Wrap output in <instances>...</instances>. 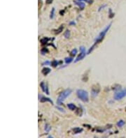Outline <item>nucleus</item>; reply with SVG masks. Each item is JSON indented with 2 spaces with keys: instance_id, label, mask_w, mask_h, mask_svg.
Here are the masks:
<instances>
[{
  "instance_id": "1",
  "label": "nucleus",
  "mask_w": 126,
  "mask_h": 138,
  "mask_svg": "<svg viewBox=\"0 0 126 138\" xmlns=\"http://www.w3.org/2000/svg\"><path fill=\"white\" fill-rule=\"evenodd\" d=\"M111 26H112V23H110L109 25H107L106 27H105L104 29H103L102 31L100 32V33L99 34L98 36V37L95 38V43H94V44L93 45V46L92 47H91V48L89 49V50H88V55H89V54H91V53L92 52L93 50V49H94V48H95V46L97 45H98L99 43H101L102 41H103V39L105 38V35H106V33H107V31L109 30L110 27H111Z\"/></svg>"
},
{
  "instance_id": "2",
  "label": "nucleus",
  "mask_w": 126,
  "mask_h": 138,
  "mask_svg": "<svg viewBox=\"0 0 126 138\" xmlns=\"http://www.w3.org/2000/svg\"><path fill=\"white\" fill-rule=\"evenodd\" d=\"M71 92H72L71 89H65V90L63 91L62 92H61V93H60L59 96H58V98H57V105H62V102H63V101H64V100H65L70 94H71Z\"/></svg>"
},
{
  "instance_id": "3",
  "label": "nucleus",
  "mask_w": 126,
  "mask_h": 138,
  "mask_svg": "<svg viewBox=\"0 0 126 138\" xmlns=\"http://www.w3.org/2000/svg\"><path fill=\"white\" fill-rule=\"evenodd\" d=\"M76 95L80 100L85 102H88L89 98H88V93L86 91L83 89H78L76 91Z\"/></svg>"
},
{
  "instance_id": "4",
  "label": "nucleus",
  "mask_w": 126,
  "mask_h": 138,
  "mask_svg": "<svg viewBox=\"0 0 126 138\" xmlns=\"http://www.w3.org/2000/svg\"><path fill=\"white\" fill-rule=\"evenodd\" d=\"M79 49H80L81 53H80L79 56L76 57V59L74 60V63H77V62H79V61H81V60H82L83 59H84L85 57H86V48H85V47H84V46H81V47L79 48Z\"/></svg>"
},
{
  "instance_id": "5",
  "label": "nucleus",
  "mask_w": 126,
  "mask_h": 138,
  "mask_svg": "<svg viewBox=\"0 0 126 138\" xmlns=\"http://www.w3.org/2000/svg\"><path fill=\"white\" fill-rule=\"evenodd\" d=\"M126 96V89H123L121 91H119L116 92L114 94V99L116 100H119L123 99L124 97Z\"/></svg>"
},
{
  "instance_id": "6",
  "label": "nucleus",
  "mask_w": 126,
  "mask_h": 138,
  "mask_svg": "<svg viewBox=\"0 0 126 138\" xmlns=\"http://www.w3.org/2000/svg\"><path fill=\"white\" fill-rule=\"evenodd\" d=\"M99 91H100V87H99V86L98 85V87H97V85L93 86V88H92V91H91V93H92V95H93V97H95V96L98 95Z\"/></svg>"
},
{
  "instance_id": "7",
  "label": "nucleus",
  "mask_w": 126,
  "mask_h": 138,
  "mask_svg": "<svg viewBox=\"0 0 126 138\" xmlns=\"http://www.w3.org/2000/svg\"><path fill=\"white\" fill-rule=\"evenodd\" d=\"M74 4L77 5V6L80 8V9L81 10L84 9V8L86 6L85 4H84L82 1H79V0H75V1H74Z\"/></svg>"
},
{
  "instance_id": "8",
  "label": "nucleus",
  "mask_w": 126,
  "mask_h": 138,
  "mask_svg": "<svg viewBox=\"0 0 126 138\" xmlns=\"http://www.w3.org/2000/svg\"><path fill=\"white\" fill-rule=\"evenodd\" d=\"M41 98H40V102H49L50 103H51V104H53V100L50 99V98H46V97H43V96H41Z\"/></svg>"
},
{
  "instance_id": "9",
  "label": "nucleus",
  "mask_w": 126,
  "mask_h": 138,
  "mask_svg": "<svg viewBox=\"0 0 126 138\" xmlns=\"http://www.w3.org/2000/svg\"><path fill=\"white\" fill-rule=\"evenodd\" d=\"M50 71H50V68H44L42 69L41 73H42V74H43V75L46 76L48 74L50 73Z\"/></svg>"
},
{
  "instance_id": "10",
  "label": "nucleus",
  "mask_w": 126,
  "mask_h": 138,
  "mask_svg": "<svg viewBox=\"0 0 126 138\" xmlns=\"http://www.w3.org/2000/svg\"><path fill=\"white\" fill-rule=\"evenodd\" d=\"M49 40H50V39H49L48 38H47V37H44V38L41 39L40 42H41V45H46V43L48 42Z\"/></svg>"
},
{
  "instance_id": "11",
  "label": "nucleus",
  "mask_w": 126,
  "mask_h": 138,
  "mask_svg": "<svg viewBox=\"0 0 126 138\" xmlns=\"http://www.w3.org/2000/svg\"><path fill=\"white\" fill-rule=\"evenodd\" d=\"M63 29H64V25H63V24L60 25L59 28L57 29H56V30H55V34H59V33H60L62 32V30H63Z\"/></svg>"
},
{
  "instance_id": "12",
  "label": "nucleus",
  "mask_w": 126,
  "mask_h": 138,
  "mask_svg": "<svg viewBox=\"0 0 126 138\" xmlns=\"http://www.w3.org/2000/svg\"><path fill=\"white\" fill-rule=\"evenodd\" d=\"M67 107H68L69 110H72V111H74V110H75L76 109V105L73 104V103H69V104H67Z\"/></svg>"
},
{
  "instance_id": "13",
  "label": "nucleus",
  "mask_w": 126,
  "mask_h": 138,
  "mask_svg": "<svg viewBox=\"0 0 126 138\" xmlns=\"http://www.w3.org/2000/svg\"><path fill=\"white\" fill-rule=\"evenodd\" d=\"M73 57H66L65 59H64V62H65V63L67 64H70L71 62H73Z\"/></svg>"
},
{
  "instance_id": "14",
  "label": "nucleus",
  "mask_w": 126,
  "mask_h": 138,
  "mask_svg": "<svg viewBox=\"0 0 126 138\" xmlns=\"http://www.w3.org/2000/svg\"><path fill=\"white\" fill-rule=\"evenodd\" d=\"M60 62H58L57 61H56V60H53V61L51 62V63H50V66L53 67V68H55V67L57 66V65L59 64V63H60Z\"/></svg>"
},
{
  "instance_id": "15",
  "label": "nucleus",
  "mask_w": 126,
  "mask_h": 138,
  "mask_svg": "<svg viewBox=\"0 0 126 138\" xmlns=\"http://www.w3.org/2000/svg\"><path fill=\"white\" fill-rule=\"evenodd\" d=\"M125 122H124L123 120H120V121L117 123L116 125L118 127H119V128H121V127H123V126L125 125Z\"/></svg>"
},
{
  "instance_id": "16",
  "label": "nucleus",
  "mask_w": 126,
  "mask_h": 138,
  "mask_svg": "<svg viewBox=\"0 0 126 138\" xmlns=\"http://www.w3.org/2000/svg\"><path fill=\"white\" fill-rule=\"evenodd\" d=\"M73 131H74V133H80L83 131V128H75L73 129Z\"/></svg>"
},
{
  "instance_id": "17",
  "label": "nucleus",
  "mask_w": 126,
  "mask_h": 138,
  "mask_svg": "<svg viewBox=\"0 0 126 138\" xmlns=\"http://www.w3.org/2000/svg\"><path fill=\"white\" fill-rule=\"evenodd\" d=\"M64 36L65 37V38H69L70 37V31L68 29L66 30L64 33Z\"/></svg>"
},
{
  "instance_id": "18",
  "label": "nucleus",
  "mask_w": 126,
  "mask_h": 138,
  "mask_svg": "<svg viewBox=\"0 0 126 138\" xmlns=\"http://www.w3.org/2000/svg\"><path fill=\"white\" fill-rule=\"evenodd\" d=\"M54 14H55V8H53L51 11H50V19H53L54 18Z\"/></svg>"
},
{
  "instance_id": "19",
  "label": "nucleus",
  "mask_w": 126,
  "mask_h": 138,
  "mask_svg": "<svg viewBox=\"0 0 126 138\" xmlns=\"http://www.w3.org/2000/svg\"><path fill=\"white\" fill-rule=\"evenodd\" d=\"M40 87L43 92H46V85H45V84H44L43 82H42L40 84Z\"/></svg>"
},
{
  "instance_id": "20",
  "label": "nucleus",
  "mask_w": 126,
  "mask_h": 138,
  "mask_svg": "<svg viewBox=\"0 0 126 138\" xmlns=\"http://www.w3.org/2000/svg\"><path fill=\"white\" fill-rule=\"evenodd\" d=\"M47 53H48V50L47 48H43L41 49V53L43 55H44L45 54H46Z\"/></svg>"
},
{
  "instance_id": "21",
  "label": "nucleus",
  "mask_w": 126,
  "mask_h": 138,
  "mask_svg": "<svg viewBox=\"0 0 126 138\" xmlns=\"http://www.w3.org/2000/svg\"><path fill=\"white\" fill-rule=\"evenodd\" d=\"M76 53H77V50H76V48H74V49H73V50L71 51L70 55H71V56H72V57H74V56H75V55H76Z\"/></svg>"
},
{
  "instance_id": "22",
  "label": "nucleus",
  "mask_w": 126,
  "mask_h": 138,
  "mask_svg": "<svg viewBox=\"0 0 126 138\" xmlns=\"http://www.w3.org/2000/svg\"><path fill=\"white\" fill-rule=\"evenodd\" d=\"M50 129H51V127H50L48 124H46L45 126V131L46 132H47V133H48L49 131H50Z\"/></svg>"
},
{
  "instance_id": "23",
  "label": "nucleus",
  "mask_w": 126,
  "mask_h": 138,
  "mask_svg": "<svg viewBox=\"0 0 126 138\" xmlns=\"http://www.w3.org/2000/svg\"><path fill=\"white\" fill-rule=\"evenodd\" d=\"M109 18H112L114 16V13H112V9H111V8H110L109 11Z\"/></svg>"
},
{
  "instance_id": "24",
  "label": "nucleus",
  "mask_w": 126,
  "mask_h": 138,
  "mask_svg": "<svg viewBox=\"0 0 126 138\" xmlns=\"http://www.w3.org/2000/svg\"><path fill=\"white\" fill-rule=\"evenodd\" d=\"M50 63L51 62H50L49 61H45L44 62H43L42 63V66H48V65H50Z\"/></svg>"
},
{
  "instance_id": "25",
  "label": "nucleus",
  "mask_w": 126,
  "mask_h": 138,
  "mask_svg": "<svg viewBox=\"0 0 126 138\" xmlns=\"http://www.w3.org/2000/svg\"><path fill=\"white\" fill-rule=\"evenodd\" d=\"M79 1H82V2H86L88 3V4H91L93 2V0H79Z\"/></svg>"
},
{
  "instance_id": "26",
  "label": "nucleus",
  "mask_w": 126,
  "mask_h": 138,
  "mask_svg": "<svg viewBox=\"0 0 126 138\" xmlns=\"http://www.w3.org/2000/svg\"><path fill=\"white\" fill-rule=\"evenodd\" d=\"M53 2V0H46V2L47 4H52V2Z\"/></svg>"
},
{
  "instance_id": "27",
  "label": "nucleus",
  "mask_w": 126,
  "mask_h": 138,
  "mask_svg": "<svg viewBox=\"0 0 126 138\" xmlns=\"http://www.w3.org/2000/svg\"><path fill=\"white\" fill-rule=\"evenodd\" d=\"M106 6H107V5L106 4H104L103 6H101L100 7V8H99V11H100L102 9V8H104L105 7H106Z\"/></svg>"
},
{
  "instance_id": "28",
  "label": "nucleus",
  "mask_w": 126,
  "mask_h": 138,
  "mask_svg": "<svg viewBox=\"0 0 126 138\" xmlns=\"http://www.w3.org/2000/svg\"><path fill=\"white\" fill-rule=\"evenodd\" d=\"M56 108H57V110H59L60 111H61V112H64V110H63V109H62V108H61V107H56Z\"/></svg>"
},
{
  "instance_id": "29",
  "label": "nucleus",
  "mask_w": 126,
  "mask_h": 138,
  "mask_svg": "<svg viewBox=\"0 0 126 138\" xmlns=\"http://www.w3.org/2000/svg\"><path fill=\"white\" fill-rule=\"evenodd\" d=\"M70 25H75L76 24V23L74 22H69V23Z\"/></svg>"
},
{
  "instance_id": "30",
  "label": "nucleus",
  "mask_w": 126,
  "mask_h": 138,
  "mask_svg": "<svg viewBox=\"0 0 126 138\" xmlns=\"http://www.w3.org/2000/svg\"><path fill=\"white\" fill-rule=\"evenodd\" d=\"M64 13V11H60V14L61 15H63Z\"/></svg>"
}]
</instances>
